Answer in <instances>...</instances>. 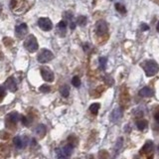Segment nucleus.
Segmentation results:
<instances>
[{
    "label": "nucleus",
    "mask_w": 159,
    "mask_h": 159,
    "mask_svg": "<svg viewBox=\"0 0 159 159\" xmlns=\"http://www.w3.org/2000/svg\"><path fill=\"white\" fill-rule=\"evenodd\" d=\"M152 149H153V144H152L151 141H148V142H146L145 145L143 146L142 151L145 152V153H149V152L152 151Z\"/></svg>",
    "instance_id": "obj_16"
},
{
    "label": "nucleus",
    "mask_w": 159,
    "mask_h": 159,
    "mask_svg": "<svg viewBox=\"0 0 159 159\" xmlns=\"http://www.w3.org/2000/svg\"><path fill=\"white\" fill-rule=\"evenodd\" d=\"M13 142L17 148H23L24 145H26V143L28 142V137L26 136L23 138V137H21V136H15L14 137Z\"/></svg>",
    "instance_id": "obj_8"
},
{
    "label": "nucleus",
    "mask_w": 159,
    "mask_h": 159,
    "mask_svg": "<svg viewBox=\"0 0 159 159\" xmlns=\"http://www.w3.org/2000/svg\"><path fill=\"white\" fill-rule=\"evenodd\" d=\"M58 27H59V29H61L62 31H65L67 27V23L65 22V21H61L59 24H58Z\"/></svg>",
    "instance_id": "obj_25"
},
{
    "label": "nucleus",
    "mask_w": 159,
    "mask_h": 159,
    "mask_svg": "<svg viewBox=\"0 0 159 159\" xmlns=\"http://www.w3.org/2000/svg\"><path fill=\"white\" fill-rule=\"evenodd\" d=\"M156 28H157V31L159 32V22H158V24H157V27H156Z\"/></svg>",
    "instance_id": "obj_30"
},
{
    "label": "nucleus",
    "mask_w": 159,
    "mask_h": 159,
    "mask_svg": "<svg viewBox=\"0 0 159 159\" xmlns=\"http://www.w3.org/2000/svg\"><path fill=\"white\" fill-rule=\"evenodd\" d=\"M144 71L147 77H153L154 75H156L159 71V66L155 61H148L146 62L145 66H144Z\"/></svg>",
    "instance_id": "obj_2"
},
{
    "label": "nucleus",
    "mask_w": 159,
    "mask_h": 159,
    "mask_svg": "<svg viewBox=\"0 0 159 159\" xmlns=\"http://www.w3.org/2000/svg\"><path fill=\"white\" fill-rule=\"evenodd\" d=\"M106 58H100V66L102 70H104V69H106Z\"/></svg>",
    "instance_id": "obj_24"
},
{
    "label": "nucleus",
    "mask_w": 159,
    "mask_h": 159,
    "mask_svg": "<svg viewBox=\"0 0 159 159\" xmlns=\"http://www.w3.org/2000/svg\"><path fill=\"white\" fill-rule=\"evenodd\" d=\"M4 96H5V90L2 86H0V98L4 97Z\"/></svg>",
    "instance_id": "obj_28"
},
{
    "label": "nucleus",
    "mask_w": 159,
    "mask_h": 159,
    "mask_svg": "<svg viewBox=\"0 0 159 159\" xmlns=\"http://www.w3.org/2000/svg\"><path fill=\"white\" fill-rule=\"evenodd\" d=\"M116 8L118 10V11H120V12H125V9H122V8H124V7H123V6H121L119 3L116 4Z\"/></svg>",
    "instance_id": "obj_26"
},
{
    "label": "nucleus",
    "mask_w": 159,
    "mask_h": 159,
    "mask_svg": "<svg viewBox=\"0 0 159 159\" xmlns=\"http://www.w3.org/2000/svg\"><path fill=\"white\" fill-rule=\"evenodd\" d=\"M108 32V24L104 21H99L97 23V33L100 36H102Z\"/></svg>",
    "instance_id": "obj_6"
},
{
    "label": "nucleus",
    "mask_w": 159,
    "mask_h": 159,
    "mask_svg": "<svg viewBox=\"0 0 159 159\" xmlns=\"http://www.w3.org/2000/svg\"><path fill=\"white\" fill-rule=\"evenodd\" d=\"M21 120H22V123H23L24 125H29L28 119L25 118V116H21Z\"/></svg>",
    "instance_id": "obj_27"
},
{
    "label": "nucleus",
    "mask_w": 159,
    "mask_h": 159,
    "mask_svg": "<svg viewBox=\"0 0 159 159\" xmlns=\"http://www.w3.org/2000/svg\"><path fill=\"white\" fill-rule=\"evenodd\" d=\"M139 96L142 98H150L153 96V91H152L150 88L144 87L139 91Z\"/></svg>",
    "instance_id": "obj_10"
},
{
    "label": "nucleus",
    "mask_w": 159,
    "mask_h": 159,
    "mask_svg": "<svg viewBox=\"0 0 159 159\" xmlns=\"http://www.w3.org/2000/svg\"><path fill=\"white\" fill-rule=\"evenodd\" d=\"M72 84H73V86L74 87H76V88H79L80 86H81V80H80L79 77H74V78L72 79Z\"/></svg>",
    "instance_id": "obj_20"
},
{
    "label": "nucleus",
    "mask_w": 159,
    "mask_h": 159,
    "mask_svg": "<svg viewBox=\"0 0 159 159\" xmlns=\"http://www.w3.org/2000/svg\"><path fill=\"white\" fill-rule=\"evenodd\" d=\"M100 110V104H93L91 106H90V110L91 112H93L94 114H97L99 112Z\"/></svg>",
    "instance_id": "obj_18"
},
{
    "label": "nucleus",
    "mask_w": 159,
    "mask_h": 159,
    "mask_svg": "<svg viewBox=\"0 0 159 159\" xmlns=\"http://www.w3.org/2000/svg\"><path fill=\"white\" fill-rule=\"evenodd\" d=\"M1 10H2V6H1V4H0V12H1Z\"/></svg>",
    "instance_id": "obj_31"
},
{
    "label": "nucleus",
    "mask_w": 159,
    "mask_h": 159,
    "mask_svg": "<svg viewBox=\"0 0 159 159\" xmlns=\"http://www.w3.org/2000/svg\"><path fill=\"white\" fill-rule=\"evenodd\" d=\"M38 25L44 31H50L53 28V24H52L51 20L49 18H40L38 20Z\"/></svg>",
    "instance_id": "obj_4"
},
{
    "label": "nucleus",
    "mask_w": 159,
    "mask_h": 159,
    "mask_svg": "<svg viewBox=\"0 0 159 159\" xmlns=\"http://www.w3.org/2000/svg\"><path fill=\"white\" fill-rule=\"evenodd\" d=\"M37 59H38L39 63H41V64H45V63H48L54 59V54L52 53L50 50L44 49L39 53Z\"/></svg>",
    "instance_id": "obj_3"
},
{
    "label": "nucleus",
    "mask_w": 159,
    "mask_h": 159,
    "mask_svg": "<svg viewBox=\"0 0 159 159\" xmlns=\"http://www.w3.org/2000/svg\"><path fill=\"white\" fill-rule=\"evenodd\" d=\"M27 31H28V27H27L26 24H20L19 26L16 27V34L19 37L24 36L27 33Z\"/></svg>",
    "instance_id": "obj_11"
},
{
    "label": "nucleus",
    "mask_w": 159,
    "mask_h": 159,
    "mask_svg": "<svg viewBox=\"0 0 159 159\" xmlns=\"http://www.w3.org/2000/svg\"><path fill=\"white\" fill-rule=\"evenodd\" d=\"M154 118H155V120L159 123V112L155 114V116H154Z\"/></svg>",
    "instance_id": "obj_29"
},
{
    "label": "nucleus",
    "mask_w": 159,
    "mask_h": 159,
    "mask_svg": "<svg viewBox=\"0 0 159 159\" xmlns=\"http://www.w3.org/2000/svg\"><path fill=\"white\" fill-rule=\"evenodd\" d=\"M24 47L26 48L27 51L30 52V53H34V52H36L39 48L36 37L33 36V35H29L24 42Z\"/></svg>",
    "instance_id": "obj_1"
},
{
    "label": "nucleus",
    "mask_w": 159,
    "mask_h": 159,
    "mask_svg": "<svg viewBox=\"0 0 159 159\" xmlns=\"http://www.w3.org/2000/svg\"><path fill=\"white\" fill-rule=\"evenodd\" d=\"M41 75H42V78L44 79V81L46 82H53L54 81V73L52 72L50 69L48 68H45V67H43V68H41Z\"/></svg>",
    "instance_id": "obj_5"
},
{
    "label": "nucleus",
    "mask_w": 159,
    "mask_h": 159,
    "mask_svg": "<svg viewBox=\"0 0 159 159\" xmlns=\"http://www.w3.org/2000/svg\"><path fill=\"white\" fill-rule=\"evenodd\" d=\"M121 116H122V110L118 108H116V110H112V116H110V119H112V121H114V122H116V121L121 118Z\"/></svg>",
    "instance_id": "obj_9"
},
{
    "label": "nucleus",
    "mask_w": 159,
    "mask_h": 159,
    "mask_svg": "<svg viewBox=\"0 0 159 159\" xmlns=\"http://www.w3.org/2000/svg\"><path fill=\"white\" fill-rule=\"evenodd\" d=\"M136 126L139 130H143V129H145V127L147 126V122H146L145 120H139L136 122Z\"/></svg>",
    "instance_id": "obj_19"
},
{
    "label": "nucleus",
    "mask_w": 159,
    "mask_h": 159,
    "mask_svg": "<svg viewBox=\"0 0 159 159\" xmlns=\"http://www.w3.org/2000/svg\"><path fill=\"white\" fill-rule=\"evenodd\" d=\"M5 88L7 90H9L12 93H15L16 90H17V85H16V82L13 78H9L7 79V81L5 82Z\"/></svg>",
    "instance_id": "obj_7"
},
{
    "label": "nucleus",
    "mask_w": 159,
    "mask_h": 159,
    "mask_svg": "<svg viewBox=\"0 0 159 159\" xmlns=\"http://www.w3.org/2000/svg\"><path fill=\"white\" fill-rule=\"evenodd\" d=\"M40 91H41L42 93H49V92L51 91V88L48 85H43L40 87Z\"/></svg>",
    "instance_id": "obj_22"
},
{
    "label": "nucleus",
    "mask_w": 159,
    "mask_h": 159,
    "mask_svg": "<svg viewBox=\"0 0 159 159\" xmlns=\"http://www.w3.org/2000/svg\"><path fill=\"white\" fill-rule=\"evenodd\" d=\"M122 145H123V138L122 137H119L116 143V147H114V154H116V155L118 154V151L122 148Z\"/></svg>",
    "instance_id": "obj_14"
},
{
    "label": "nucleus",
    "mask_w": 159,
    "mask_h": 159,
    "mask_svg": "<svg viewBox=\"0 0 159 159\" xmlns=\"http://www.w3.org/2000/svg\"><path fill=\"white\" fill-rule=\"evenodd\" d=\"M86 23H87V18H86L85 16H81V17L78 18V24L79 25L84 26V25H86Z\"/></svg>",
    "instance_id": "obj_23"
},
{
    "label": "nucleus",
    "mask_w": 159,
    "mask_h": 159,
    "mask_svg": "<svg viewBox=\"0 0 159 159\" xmlns=\"http://www.w3.org/2000/svg\"><path fill=\"white\" fill-rule=\"evenodd\" d=\"M73 149H74V146H73V144H67V145H65L64 147L62 148V151L64 152V153L66 154L67 156H69V157H70L71 154H72V152H73Z\"/></svg>",
    "instance_id": "obj_13"
},
{
    "label": "nucleus",
    "mask_w": 159,
    "mask_h": 159,
    "mask_svg": "<svg viewBox=\"0 0 159 159\" xmlns=\"http://www.w3.org/2000/svg\"><path fill=\"white\" fill-rule=\"evenodd\" d=\"M57 157L58 159H69V156H67L66 154L62 151V149L57 150Z\"/></svg>",
    "instance_id": "obj_21"
},
{
    "label": "nucleus",
    "mask_w": 159,
    "mask_h": 159,
    "mask_svg": "<svg viewBox=\"0 0 159 159\" xmlns=\"http://www.w3.org/2000/svg\"><path fill=\"white\" fill-rule=\"evenodd\" d=\"M46 126L44 124H39L37 125V127L35 128V132L39 137H44L46 134Z\"/></svg>",
    "instance_id": "obj_12"
},
{
    "label": "nucleus",
    "mask_w": 159,
    "mask_h": 159,
    "mask_svg": "<svg viewBox=\"0 0 159 159\" xmlns=\"http://www.w3.org/2000/svg\"><path fill=\"white\" fill-rule=\"evenodd\" d=\"M8 118L10 119V120L12 121V122H17L18 120H19V118H21V116L18 112H11V114L8 116Z\"/></svg>",
    "instance_id": "obj_17"
},
{
    "label": "nucleus",
    "mask_w": 159,
    "mask_h": 159,
    "mask_svg": "<svg viewBox=\"0 0 159 159\" xmlns=\"http://www.w3.org/2000/svg\"><path fill=\"white\" fill-rule=\"evenodd\" d=\"M60 93H61V95H62L64 98L69 97V95H70V88H69L67 85H64L63 87H61Z\"/></svg>",
    "instance_id": "obj_15"
}]
</instances>
